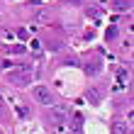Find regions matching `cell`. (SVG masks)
Returning a JSON list of instances; mask_svg holds the SVG:
<instances>
[{"label": "cell", "instance_id": "8", "mask_svg": "<svg viewBox=\"0 0 134 134\" xmlns=\"http://www.w3.org/2000/svg\"><path fill=\"white\" fill-rule=\"evenodd\" d=\"M34 20H37V22H42V25H44V22L49 20V12H37V15H34Z\"/></svg>", "mask_w": 134, "mask_h": 134}, {"label": "cell", "instance_id": "1", "mask_svg": "<svg viewBox=\"0 0 134 134\" xmlns=\"http://www.w3.org/2000/svg\"><path fill=\"white\" fill-rule=\"evenodd\" d=\"M7 81L12 85H17V88H25V85H29V81H32V71L29 68H10L7 71Z\"/></svg>", "mask_w": 134, "mask_h": 134}, {"label": "cell", "instance_id": "6", "mask_svg": "<svg viewBox=\"0 0 134 134\" xmlns=\"http://www.w3.org/2000/svg\"><path fill=\"white\" fill-rule=\"evenodd\" d=\"M88 100L93 102V105H98L100 102V90L98 88H88Z\"/></svg>", "mask_w": 134, "mask_h": 134}, {"label": "cell", "instance_id": "2", "mask_svg": "<svg viewBox=\"0 0 134 134\" xmlns=\"http://www.w3.org/2000/svg\"><path fill=\"white\" fill-rule=\"evenodd\" d=\"M32 98L37 102H42V105H54V95H51V90L46 88V85H37V88H32Z\"/></svg>", "mask_w": 134, "mask_h": 134}, {"label": "cell", "instance_id": "4", "mask_svg": "<svg viewBox=\"0 0 134 134\" xmlns=\"http://www.w3.org/2000/svg\"><path fill=\"white\" fill-rule=\"evenodd\" d=\"M100 71H102L100 61H90V64H85V73H88V76H98Z\"/></svg>", "mask_w": 134, "mask_h": 134}, {"label": "cell", "instance_id": "3", "mask_svg": "<svg viewBox=\"0 0 134 134\" xmlns=\"http://www.w3.org/2000/svg\"><path fill=\"white\" fill-rule=\"evenodd\" d=\"M49 107H51V105H49ZM49 120H51L54 124H61V122L66 120V110H64V107H51V112H49Z\"/></svg>", "mask_w": 134, "mask_h": 134}, {"label": "cell", "instance_id": "10", "mask_svg": "<svg viewBox=\"0 0 134 134\" xmlns=\"http://www.w3.org/2000/svg\"><path fill=\"white\" fill-rule=\"evenodd\" d=\"M10 51L12 54H22V51H25V46H10Z\"/></svg>", "mask_w": 134, "mask_h": 134}, {"label": "cell", "instance_id": "9", "mask_svg": "<svg viewBox=\"0 0 134 134\" xmlns=\"http://www.w3.org/2000/svg\"><path fill=\"white\" fill-rule=\"evenodd\" d=\"M127 73H124V71H120V76H117V81H120V85H124V83H127Z\"/></svg>", "mask_w": 134, "mask_h": 134}, {"label": "cell", "instance_id": "7", "mask_svg": "<svg viewBox=\"0 0 134 134\" xmlns=\"http://www.w3.org/2000/svg\"><path fill=\"white\" fill-rule=\"evenodd\" d=\"M115 7H117V10H129V7H132V3H129V0H117V3H115Z\"/></svg>", "mask_w": 134, "mask_h": 134}, {"label": "cell", "instance_id": "5", "mask_svg": "<svg viewBox=\"0 0 134 134\" xmlns=\"http://www.w3.org/2000/svg\"><path fill=\"white\" fill-rule=\"evenodd\" d=\"M112 134H129V129H127L124 122H115L112 124Z\"/></svg>", "mask_w": 134, "mask_h": 134}]
</instances>
